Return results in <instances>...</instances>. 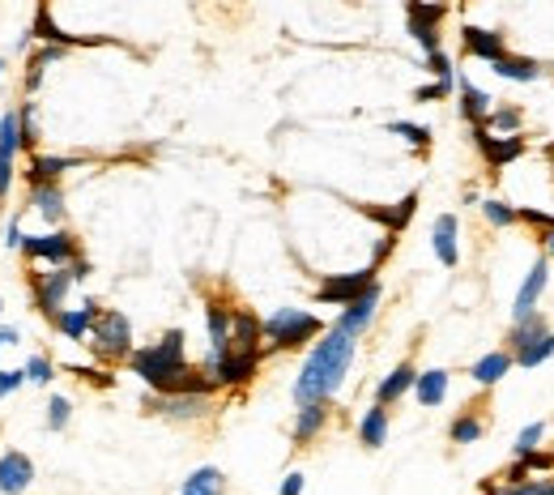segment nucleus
<instances>
[{
  "instance_id": "nucleus-4",
  "label": "nucleus",
  "mask_w": 554,
  "mask_h": 495,
  "mask_svg": "<svg viewBox=\"0 0 554 495\" xmlns=\"http://www.w3.org/2000/svg\"><path fill=\"white\" fill-rule=\"evenodd\" d=\"M90 338H95V350L98 355H107V359H124V355H133V324H128L124 312H98Z\"/></svg>"
},
{
  "instance_id": "nucleus-41",
  "label": "nucleus",
  "mask_w": 554,
  "mask_h": 495,
  "mask_svg": "<svg viewBox=\"0 0 554 495\" xmlns=\"http://www.w3.org/2000/svg\"><path fill=\"white\" fill-rule=\"evenodd\" d=\"M426 69L440 77V81H457V77H452V60L443 56V52H426Z\"/></svg>"
},
{
  "instance_id": "nucleus-50",
  "label": "nucleus",
  "mask_w": 554,
  "mask_h": 495,
  "mask_svg": "<svg viewBox=\"0 0 554 495\" xmlns=\"http://www.w3.org/2000/svg\"><path fill=\"white\" fill-rule=\"evenodd\" d=\"M86 273H90V265H86V261H73V278H77V282H81Z\"/></svg>"
},
{
  "instance_id": "nucleus-8",
  "label": "nucleus",
  "mask_w": 554,
  "mask_h": 495,
  "mask_svg": "<svg viewBox=\"0 0 554 495\" xmlns=\"http://www.w3.org/2000/svg\"><path fill=\"white\" fill-rule=\"evenodd\" d=\"M256 363H260L256 350H227L222 359H210V376L218 384H244V381H252Z\"/></svg>"
},
{
  "instance_id": "nucleus-1",
  "label": "nucleus",
  "mask_w": 554,
  "mask_h": 495,
  "mask_svg": "<svg viewBox=\"0 0 554 495\" xmlns=\"http://www.w3.org/2000/svg\"><path fill=\"white\" fill-rule=\"evenodd\" d=\"M354 342H359V338H350L337 324L316 342V350L307 355L303 372H299V381H294V401H299V406L328 401L342 389L345 372H350V363H354Z\"/></svg>"
},
{
  "instance_id": "nucleus-17",
  "label": "nucleus",
  "mask_w": 554,
  "mask_h": 495,
  "mask_svg": "<svg viewBox=\"0 0 554 495\" xmlns=\"http://www.w3.org/2000/svg\"><path fill=\"white\" fill-rule=\"evenodd\" d=\"M457 95H460V115H465L469 124H482L486 115L495 112V107H491V95H486V90H478L474 81H465V77L457 81Z\"/></svg>"
},
{
  "instance_id": "nucleus-33",
  "label": "nucleus",
  "mask_w": 554,
  "mask_h": 495,
  "mask_svg": "<svg viewBox=\"0 0 554 495\" xmlns=\"http://www.w3.org/2000/svg\"><path fill=\"white\" fill-rule=\"evenodd\" d=\"M482 214H486L495 227H512V222H520V210H512V206H508V201H499V197L482 201Z\"/></svg>"
},
{
  "instance_id": "nucleus-45",
  "label": "nucleus",
  "mask_w": 554,
  "mask_h": 495,
  "mask_svg": "<svg viewBox=\"0 0 554 495\" xmlns=\"http://www.w3.org/2000/svg\"><path fill=\"white\" fill-rule=\"evenodd\" d=\"M520 222H529V227H542V231H554V218L542 210H520Z\"/></svg>"
},
{
  "instance_id": "nucleus-31",
  "label": "nucleus",
  "mask_w": 554,
  "mask_h": 495,
  "mask_svg": "<svg viewBox=\"0 0 554 495\" xmlns=\"http://www.w3.org/2000/svg\"><path fill=\"white\" fill-rule=\"evenodd\" d=\"M69 167H73V158H43V154H38V158H30V180H35V184H52V180H56L60 172H69Z\"/></svg>"
},
{
  "instance_id": "nucleus-5",
  "label": "nucleus",
  "mask_w": 554,
  "mask_h": 495,
  "mask_svg": "<svg viewBox=\"0 0 554 495\" xmlns=\"http://www.w3.org/2000/svg\"><path fill=\"white\" fill-rule=\"evenodd\" d=\"M21 252L35 256V261H47V265H64L77 256V244L69 231H52V235H26L21 239Z\"/></svg>"
},
{
  "instance_id": "nucleus-47",
  "label": "nucleus",
  "mask_w": 554,
  "mask_h": 495,
  "mask_svg": "<svg viewBox=\"0 0 554 495\" xmlns=\"http://www.w3.org/2000/svg\"><path fill=\"white\" fill-rule=\"evenodd\" d=\"M303 491V474H286L282 478V495H299Z\"/></svg>"
},
{
  "instance_id": "nucleus-43",
  "label": "nucleus",
  "mask_w": 554,
  "mask_h": 495,
  "mask_svg": "<svg viewBox=\"0 0 554 495\" xmlns=\"http://www.w3.org/2000/svg\"><path fill=\"white\" fill-rule=\"evenodd\" d=\"M448 90H457V81H435V86H422L414 98H418V103H435V98H443Z\"/></svg>"
},
{
  "instance_id": "nucleus-32",
  "label": "nucleus",
  "mask_w": 554,
  "mask_h": 495,
  "mask_svg": "<svg viewBox=\"0 0 554 495\" xmlns=\"http://www.w3.org/2000/svg\"><path fill=\"white\" fill-rule=\"evenodd\" d=\"M550 355H554V333H546V338L529 342L525 350H517V363L520 367H537V363H546Z\"/></svg>"
},
{
  "instance_id": "nucleus-10",
  "label": "nucleus",
  "mask_w": 554,
  "mask_h": 495,
  "mask_svg": "<svg viewBox=\"0 0 554 495\" xmlns=\"http://www.w3.org/2000/svg\"><path fill=\"white\" fill-rule=\"evenodd\" d=\"M376 307H380V286L371 282L363 295L354 299V304H345V312H342V321H337V329H345L350 338H363V329L376 321Z\"/></svg>"
},
{
  "instance_id": "nucleus-48",
  "label": "nucleus",
  "mask_w": 554,
  "mask_h": 495,
  "mask_svg": "<svg viewBox=\"0 0 554 495\" xmlns=\"http://www.w3.org/2000/svg\"><path fill=\"white\" fill-rule=\"evenodd\" d=\"M525 461H529V470H554L550 453H533V457H525Z\"/></svg>"
},
{
  "instance_id": "nucleus-7",
  "label": "nucleus",
  "mask_w": 554,
  "mask_h": 495,
  "mask_svg": "<svg viewBox=\"0 0 554 495\" xmlns=\"http://www.w3.org/2000/svg\"><path fill=\"white\" fill-rule=\"evenodd\" d=\"M474 141H478L482 158L491 163V167H508V163H517L520 154H525V141H520L517 133H503V137H491V129L486 124H474Z\"/></svg>"
},
{
  "instance_id": "nucleus-25",
  "label": "nucleus",
  "mask_w": 554,
  "mask_h": 495,
  "mask_svg": "<svg viewBox=\"0 0 554 495\" xmlns=\"http://www.w3.org/2000/svg\"><path fill=\"white\" fill-rule=\"evenodd\" d=\"M260 333H265V324L256 321L252 312H235V333H230V350H256Z\"/></svg>"
},
{
  "instance_id": "nucleus-38",
  "label": "nucleus",
  "mask_w": 554,
  "mask_h": 495,
  "mask_svg": "<svg viewBox=\"0 0 554 495\" xmlns=\"http://www.w3.org/2000/svg\"><path fill=\"white\" fill-rule=\"evenodd\" d=\"M388 133H397V137H405L409 146H431V133L422 129V124H409V120H397V124H388Z\"/></svg>"
},
{
  "instance_id": "nucleus-19",
  "label": "nucleus",
  "mask_w": 554,
  "mask_h": 495,
  "mask_svg": "<svg viewBox=\"0 0 554 495\" xmlns=\"http://www.w3.org/2000/svg\"><path fill=\"white\" fill-rule=\"evenodd\" d=\"M512 363H517L512 350H491V355H482V359L474 363V381L478 384H499L508 372H512Z\"/></svg>"
},
{
  "instance_id": "nucleus-37",
  "label": "nucleus",
  "mask_w": 554,
  "mask_h": 495,
  "mask_svg": "<svg viewBox=\"0 0 554 495\" xmlns=\"http://www.w3.org/2000/svg\"><path fill=\"white\" fill-rule=\"evenodd\" d=\"M35 38H43V43H69V35L60 30L56 21L47 18V9H38V18H35V30H30Z\"/></svg>"
},
{
  "instance_id": "nucleus-52",
  "label": "nucleus",
  "mask_w": 554,
  "mask_h": 495,
  "mask_svg": "<svg viewBox=\"0 0 554 495\" xmlns=\"http://www.w3.org/2000/svg\"><path fill=\"white\" fill-rule=\"evenodd\" d=\"M546 495H554V482H546Z\"/></svg>"
},
{
  "instance_id": "nucleus-40",
  "label": "nucleus",
  "mask_w": 554,
  "mask_h": 495,
  "mask_svg": "<svg viewBox=\"0 0 554 495\" xmlns=\"http://www.w3.org/2000/svg\"><path fill=\"white\" fill-rule=\"evenodd\" d=\"M69 410H73V406L64 398H52V406H47V427H52V432H64V427H69Z\"/></svg>"
},
{
  "instance_id": "nucleus-13",
  "label": "nucleus",
  "mask_w": 554,
  "mask_h": 495,
  "mask_svg": "<svg viewBox=\"0 0 554 495\" xmlns=\"http://www.w3.org/2000/svg\"><path fill=\"white\" fill-rule=\"evenodd\" d=\"M77 278H73V269H56V273H47V278H43V282H38V307H43V312H47V316H60V312H64V295H69V286H73Z\"/></svg>"
},
{
  "instance_id": "nucleus-54",
  "label": "nucleus",
  "mask_w": 554,
  "mask_h": 495,
  "mask_svg": "<svg viewBox=\"0 0 554 495\" xmlns=\"http://www.w3.org/2000/svg\"><path fill=\"white\" fill-rule=\"evenodd\" d=\"M550 158H554V146H550Z\"/></svg>"
},
{
  "instance_id": "nucleus-20",
  "label": "nucleus",
  "mask_w": 554,
  "mask_h": 495,
  "mask_svg": "<svg viewBox=\"0 0 554 495\" xmlns=\"http://www.w3.org/2000/svg\"><path fill=\"white\" fill-rule=\"evenodd\" d=\"M153 410H162L171 419H192V415L205 410V393H162V398L153 401Z\"/></svg>"
},
{
  "instance_id": "nucleus-21",
  "label": "nucleus",
  "mask_w": 554,
  "mask_h": 495,
  "mask_svg": "<svg viewBox=\"0 0 554 495\" xmlns=\"http://www.w3.org/2000/svg\"><path fill=\"white\" fill-rule=\"evenodd\" d=\"M222 491H227V478H222V470H213V466L192 470L184 478V487H179V495H222Z\"/></svg>"
},
{
  "instance_id": "nucleus-42",
  "label": "nucleus",
  "mask_w": 554,
  "mask_h": 495,
  "mask_svg": "<svg viewBox=\"0 0 554 495\" xmlns=\"http://www.w3.org/2000/svg\"><path fill=\"white\" fill-rule=\"evenodd\" d=\"M26 381H35V384H47V381H52V363L43 359V355H35V359L26 363Z\"/></svg>"
},
{
  "instance_id": "nucleus-35",
  "label": "nucleus",
  "mask_w": 554,
  "mask_h": 495,
  "mask_svg": "<svg viewBox=\"0 0 554 495\" xmlns=\"http://www.w3.org/2000/svg\"><path fill=\"white\" fill-rule=\"evenodd\" d=\"M482 124H486V129H495V133H517V129H520V112H517V107H495V112L486 115Z\"/></svg>"
},
{
  "instance_id": "nucleus-55",
  "label": "nucleus",
  "mask_w": 554,
  "mask_h": 495,
  "mask_svg": "<svg viewBox=\"0 0 554 495\" xmlns=\"http://www.w3.org/2000/svg\"><path fill=\"white\" fill-rule=\"evenodd\" d=\"M0 307H4V304H0Z\"/></svg>"
},
{
  "instance_id": "nucleus-44",
  "label": "nucleus",
  "mask_w": 554,
  "mask_h": 495,
  "mask_svg": "<svg viewBox=\"0 0 554 495\" xmlns=\"http://www.w3.org/2000/svg\"><path fill=\"white\" fill-rule=\"evenodd\" d=\"M21 384H26V372H0V398L18 393Z\"/></svg>"
},
{
  "instance_id": "nucleus-24",
  "label": "nucleus",
  "mask_w": 554,
  "mask_h": 495,
  "mask_svg": "<svg viewBox=\"0 0 554 495\" xmlns=\"http://www.w3.org/2000/svg\"><path fill=\"white\" fill-rule=\"evenodd\" d=\"M491 73H495V77H508V81H537V73H542V69H537L533 60L508 56V52H503L499 60H491Z\"/></svg>"
},
{
  "instance_id": "nucleus-53",
  "label": "nucleus",
  "mask_w": 554,
  "mask_h": 495,
  "mask_svg": "<svg viewBox=\"0 0 554 495\" xmlns=\"http://www.w3.org/2000/svg\"><path fill=\"white\" fill-rule=\"evenodd\" d=\"M0 73H4V60H0Z\"/></svg>"
},
{
  "instance_id": "nucleus-30",
  "label": "nucleus",
  "mask_w": 554,
  "mask_h": 495,
  "mask_svg": "<svg viewBox=\"0 0 554 495\" xmlns=\"http://www.w3.org/2000/svg\"><path fill=\"white\" fill-rule=\"evenodd\" d=\"M21 150V115L18 112H4L0 115V154H13Z\"/></svg>"
},
{
  "instance_id": "nucleus-39",
  "label": "nucleus",
  "mask_w": 554,
  "mask_h": 495,
  "mask_svg": "<svg viewBox=\"0 0 554 495\" xmlns=\"http://www.w3.org/2000/svg\"><path fill=\"white\" fill-rule=\"evenodd\" d=\"M542 432H546L542 423H529V427L520 432V436H517V457H533L537 444H542Z\"/></svg>"
},
{
  "instance_id": "nucleus-9",
  "label": "nucleus",
  "mask_w": 554,
  "mask_h": 495,
  "mask_svg": "<svg viewBox=\"0 0 554 495\" xmlns=\"http://www.w3.org/2000/svg\"><path fill=\"white\" fill-rule=\"evenodd\" d=\"M376 282V269H359V273H342V278H328L320 286V304H354L367 286Z\"/></svg>"
},
{
  "instance_id": "nucleus-36",
  "label": "nucleus",
  "mask_w": 554,
  "mask_h": 495,
  "mask_svg": "<svg viewBox=\"0 0 554 495\" xmlns=\"http://www.w3.org/2000/svg\"><path fill=\"white\" fill-rule=\"evenodd\" d=\"M482 432H486V427H482V419H474V415H460V419L452 423V440H457V444H474V440H482Z\"/></svg>"
},
{
  "instance_id": "nucleus-2",
  "label": "nucleus",
  "mask_w": 554,
  "mask_h": 495,
  "mask_svg": "<svg viewBox=\"0 0 554 495\" xmlns=\"http://www.w3.org/2000/svg\"><path fill=\"white\" fill-rule=\"evenodd\" d=\"M133 372L150 389H158V393H210V384H218V381H196L188 372V363H184V333L179 329H171L150 350H136Z\"/></svg>"
},
{
  "instance_id": "nucleus-34",
  "label": "nucleus",
  "mask_w": 554,
  "mask_h": 495,
  "mask_svg": "<svg viewBox=\"0 0 554 495\" xmlns=\"http://www.w3.org/2000/svg\"><path fill=\"white\" fill-rule=\"evenodd\" d=\"M414 206H418V197H405L397 210H376V218H380V222H388V231H401L405 222L414 218Z\"/></svg>"
},
{
  "instance_id": "nucleus-27",
  "label": "nucleus",
  "mask_w": 554,
  "mask_h": 495,
  "mask_svg": "<svg viewBox=\"0 0 554 495\" xmlns=\"http://www.w3.org/2000/svg\"><path fill=\"white\" fill-rule=\"evenodd\" d=\"M546 333H550V329H546V321H542V316L533 312V316H525V321L512 324V333H508V346H512V355H517V350H525L529 342L546 338Z\"/></svg>"
},
{
  "instance_id": "nucleus-6",
  "label": "nucleus",
  "mask_w": 554,
  "mask_h": 495,
  "mask_svg": "<svg viewBox=\"0 0 554 495\" xmlns=\"http://www.w3.org/2000/svg\"><path fill=\"white\" fill-rule=\"evenodd\" d=\"M405 13H409V35L422 43V52H440V18H443V4L409 0V4H405Z\"/></svg>"
},
{
  "instance_id": "nucleus-51",
  "label": "nucleus",
  "mask_w": 554,
  "mask_h": 495,
  "mask_svg": "<svg viewBox=\"0 0 554 495\" xmlns=\"http://www.w3.org/2000/svg\"><path fill=\"white\" fill-rule=\"evenodd\" d=\"M542 244H546V252L554 256V231H546V239H542Z\"/></svg>"
},
{
  "instance_id": "nucleus-23",
  "label": "nucleus",
  "mask_w": 554,
  "mask_h": 495,
  "mask_svg": "<svg viewBox=\"0 0 554 495\" xmlns=\"http://www.w3.org/2000/svg\"><path fill=\"white\" fill-rule=\"evenodd\" d=\"M359 440H363L367 449H380L384 440H388V410H384V401H376V406L363 415V423H359Z\"/></svg>"
},
{
  "instance_id": "nucleus-11",
  "label": "nucleus",
  "mask_w": 554,
  "mask_h": 495,
  "mask_svg": "<svg viewBox=\"0 0 554 495\" xmlns=\"http://www.w3.org/2000/svg\"><path fill=\"white\" fill-rule=\"evenodd\" d=\"M30 478H35V466L26 453H4L0 457V491L4 495H21L30 487Z\"/></svg>"
},
{
  "instance_id": "nucleus-26",
  "label": "nucleus",
  "mask_w": 554,
  "mask_h": 495,
  "mask_svg": "<svg viewBox=\"0 0 554 495\" xmlns=\"http://www.w3.org/2000/svg\"><path fill=\"white\" fill-rule=\"evenodd\" d=\"M414 393H418L422 406H440L443 398H448V372H422L418 381H414Z\"/></svg>"
},
{
  "instance_id": "nucleus-3",
  "label": "nucleus",
  "mask_w": 554,
  "mask_h": 495,
  "mask_svg": "<svg viewBox=\"0 0 554 495\" xmlns=\"http://www.w3.org/2000/svg\"><path fill=\"white\" fill-rule=\"evenodd\" d=\"M316 333H325V324L316 321L311 312H303V307H277L265 321V338L277 346V350L303 346V342H311Z\"/></svg>"
},
{
  "instance_id": "nucleus-49",
  "label": "nucleus",
  "mask_w": 554,
  "mask_h": 495,
  "mask_svg": "<svg viewBox=\"0 0 554 495\" xmlns=\"http://www.w3.org/2000/svg\"><path fill=\"white\" fill-rule=\"evenodd\" d=\"M21 239H26V235L18 231V222H9V227H4V244H9V248H21Z\"/></svg>"
},
{
  "instance_id": "nucleus-18",
  "label": "nucleus",
  "mask_w": 554,
  "mask_h": 495,
  "mask_svg": "<svg viewBox=\"0 0 554 495\" xmlns=\"http://www.w3.org/2000/svg\"><path fill=\"white\" fill-rule=\"evenodd\" d=\"M435 256H440V265H448V269L460 261L457 218H452V214H440V218H435Z\"/></svg>"
},
{
  "instance_id": "nucleus-46",
  "label": "nucleus",
  "mask_w": 554,
  "mask_h": 495,
  "mask_svg": "<svg viewBox=\"0 0 554 495\" xmlns=\"http://www.w3.org/2000/svg\"><path fill=\"white\" fill-rule=\"evenodd\" d=\"M9 180H13V158H9V154H0V197L9 192Z\"/></svg>"
},
{
  "instance_id": "nucleus-29",
  "label": "nucleus",
  "mask_w": 554,
  "mask_h": 495,
  "mask_svg": "<svg viewBox=\"0 0 554 495\" xmlns=\"http://www.w3.org/2000/svg\"><path fill=\"white\" fill-rule=\"evenodd\" d=\"M30 201H35V210L43 214L47 222H56L60 214H64V197H60L56 180H52V184H35V197H30Z\"/></svg>"
},
{
  "instance_id": "nucleus-28",
  "label": "nucleus",
  "mask_w": 554,
  "mask_h": 495,
  "mask_svg": "<svg viewBox=\"0 0 554 495\" xmlns=\"http://www.w3.org/2000/svg\"><path fill=\"white\" fill-rule=\"evenodd\" d=\"M328 419V410H325V401H311V406H299V419H294V440L303 444V440H311L320 427H325Z\"/></svg>"
},
{
  "instance_id": "nucleus-16",
  "label": "nucleus",
  "mask_w": 554,
  "mask_h": 495,
  "mask_svg": "<svg viewBox=\"0 0 554 495\" xmlns=\"http://www.w3.org/2000/svg\"><path fill=\"white\" fill-rule=\"evenodd\" d=\"M95 321H98V304H95V299H86L81 307H64V312L56 316V329L64 333V338L81 342V338L95 329Z\"/></svg>"
},
{
  "instance_id": "nucleus-15",
  "label": "nucleus",
  "mask_w": 554,
  "mask_h": 495,
  "mask_svg": "<svg viewBox=\"0 0 554 495\" xmlns=\"http://www.w3.org/2000/svg\"><path fill=\"white\" fill-rule=\"evenodd\" d=\"M205 321H210V359H222L230 350V333H235V312H227L222 304L205 307Z\"/></svg>"
},
{
  "instance_id": "nucleus-14",
  "label": "nucleus",
  "mask_w": 554,
  "mask_h": 495,
  "mask_svg": "<svg viewBox=\"0 0 554 495\" xmlns=\"http://www.w3.org/2000/svg\"><path fill=\"white\" fill-rule=\"evenodd\" d=\"M460 43H465V52H469V56L486 60V64L508 52L503 35H495V30H482V26H465V30H460Z\"/></svg>"
},
{
  "instance_id": "nucleus-12",
  "label": "nucleus",
  "mask_w": 554,
  "mask_h": 495,
  "mask_svg": "<svg viewBox=\"0 0 554 495\" xmlns=\"http://www.w3.org/2000/svg\"><path fill=\"white\" fill-rule=\"evenodd\" d=\"M546 282H550V261H537V265L529 269V278H525V286H520L517 307H512V316H517V321H525V316H533V307H537V299H542V290H546Z\"/></svg>"
},
{
  "instance_id": "nucleus-22",
  "label": "nucleus",
  "mask_w": 554,
  "mask_h": 495,
  "mask_svg": "<svg viewBox=\"0 0 554 495\" xmlns=\"http://www.w3.org/2000/svg\"><path fill=\"white\" fill-rule=\"evenodd\" d=\"M414 381H418V372H414L409 363H401L397 372H388V376L380 381V389H376V401H384V406H388V401L405 398V393L414 389Z\"/></svg>"
}]
</instances>
